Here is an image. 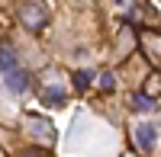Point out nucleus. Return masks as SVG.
I'll return each instance as SVG.
<instances>
[{
	"instance_id": "f257e3e1",
	"label": "nucleus",
	"mask_w": 161,
	"mask_h": 157,
	"mask_svg": "<svg viewBox=\"0 0 161 157\" xmlns=\"http://www.w3.org/2000/svg\"><path fill=\"white\" fill-rule=\"evenodd\" d=\"M19 19L26 23V29L39 32V29H42V26H45L48 13H45V7L39 3V0H23V3H19Z\"/></svg>"
},
{
	"instance_id": "f03ea898",
	"label": "nucleus",
	"mask_w": 161,
	"mask_h": 157,
	"mask_svg": "<svg viewBox=\"0 0 161 157\" xmlns=\"http://www.w3.org/2000/svg\"><path fill=\"white\" fill-rule=\"evenodd\" d=\"M3 74H7V90H10L13 96H23L26 90H29V74H26L23 68H16V64H13V68L3 71Z\"/></svg>"
},
{
	"instance_id": "7ed1b4c3",
	"label": "nucleus",
	"mask_w": 161,
	"mask_h": 157,
	"mask_svg": "<svg viewBox=\"0 0 161 157\" xmlns=\"http://www.w3.org/2000/svg\"><path fill=\"white\" fill-rule=\"evenodd\" d=\"M136 144H139L142 151H155V144H158V128H155L152 122H142V125L136 128Z\"/></svg>"
},
{
	"instance_id": "20e7f679",
	"label": "nucleus",
	"mask_w": 161,
	"mask_h": 157,
	"mask_svg": "<svg viewBox=\"0 0 161 157\" xmlns=\"http://www.w3.org/2000/svg\"><path fill=\"white\" fill-rule=\"evenodd\" d=\"M42 103H45V106H61V103H64V90L61 87H45L42 90Z\"/></svg>"
},
{
	"instance_id": "39448f33",
	"label": "nucleus",
	"mask_w": 161,
	"mask_h": 157,
	"mask_svg": "<svg viewBox=\"0 0 161 157\" xmlns=\"http://www.w3.org/2000/svg\"><path fill=\"white\" fill-rule=\"evenodd\" d=\"M155 106H158V99L148 96V93H136V96H132V109H139V112H148Z\"/></svg>"
},
{
	"instance_id": "423d86ee",
	"label": "nucleus",
	"mask_w": 161,
	"mask_h": 157,
	"mask_svg": "<svg viewBox=\"0 0 161 157\" xmlns=\"http://www.w3.org/2000/svg\"><path fill=\"white\" fill-rule=\"evenodd\" d=\"M13 64H16V51H13V45H0V71H10Z\"/></svg>"
},
{
	"instance_id": "0eeeda50",
	"label": "nucleus",
	"mask_w": 161,
	"mask_h": 157,
	"mask_svg": "<svg viewBox=\"0 0 161 157\" xmlns=\"http://www.w3.org/2000/svg\"><path fill=\"white\" fill-rule=\"evenodd\" d=\"M32 128H36V135H42L45 141H48V138H55V132H52V125H48V122H39V119H32Z\"/></svg>"
},
{
	"instance_id": "6e6552de",
	"label": "nucleus",
	"mask_w": 161,
	"mask_h": 157,
	"mask_svg": "<svg viewBox=\"0 0 161 157\" xmlns=\"http://www.w3.org/2000/svg\"><path fill=\"white\" fill-rule=\"evenodd\" d=\"M90 80H93V77H90L87 71H77V74H74V84H77V90H87V84H90Z\"/></svg>"
},
{
	"instance_id": "1a4fd4ad",
	"label": "nucleus",
	"mask_w": 161,
	"mask_h": 157,
	"mask_svg": "<svg viewBox=\"0 0 161 157\" xmlns=\"http://www.w3.org/2000/svg\"><path fill=\"white\" fill-rule=\"evenodd\" d=\"M100 90H103V93L116 90V80H113V74H103V77H100Z\"/></svg>"
}]
</instances>
